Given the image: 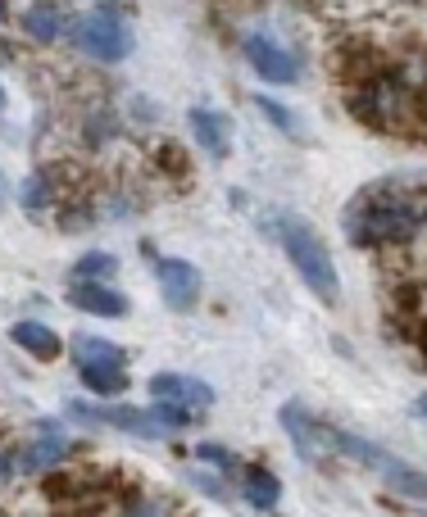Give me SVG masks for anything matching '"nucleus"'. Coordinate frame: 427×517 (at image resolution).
Here are the masks:
<instances>
[{
  "label": "nucleus",
  "instance_id": "1",
  "mask_svg": "<svg viewBox=\"0 0 427 517\" xmlns=\"http://www.w3.org/2000/svg\"><path fill=\"white\" fill-rule=\"evenodd\" d=\"M427 227V200L405 196L400 186L378 182L364 186L355 200L346 205V236L359 250H373V245H400L414 232Z\"/></svg>",
  "mask_w": 427,
  "mask_h": 517
},
{
  "label": "nucleus",
  "instance_id": "2",
  "mask_svg": "<svg viewBox=\"0 0 427 517\" xmlns=\"http://www.w3.org/2000/svg\"><path fill=\"white\" fill-rule=\"evenodd\" d=\"M273 236H278L282 254L291 259V268L300 273V282H305L323 304H337L341 300V277H337V264H332L323 236H318L314 227H309L305 218H296V214H278Z\"/></svg>",
  "mask_w": 427,
  "mask_h": 517
},
{
  "label": "nucleus",
  "instance_id": "3",
  "mask_svg": "<svg viewBox=\"0 0 427 517\" xmlns=\"http://www.w3.org/2000/svg\"><path fill=\"white\" fill-rule=\"evenodd\" d=\"M355 114L368 123L387 127V132H405L423 118V100H418V73H378L373 82L355 91Z\"/></svg>",
  "mask_w": 427,
  "mask_h": 517
},
{
  "label": "nucleus",
  "instance_id": "4",
  "mask_svg": "<svg viewBox=\"0 0 427 517\" xmlns=\"http://www.w3.org/2000/svg\"><path fill=\"white\" fill-rule=\"evenodd\" d=\"M323 431H328V440H332V449H337V454H346V459H355V463H364V468H373L391 490H396V495L427 504V472H418L414 463H405L400 454H391V449L373 445V440H364V436H350V431L328 427V422H323Z\"/></svg>",
  "mask_w": 427,
  "mask_h": 517
},
{
  "label": "nucleus",
  "instance_id": "5",
  "mask_svg": "<svg viewBox=\"0 0 427 517\" xmlns=\"http://www.w3.org/2000/svg\"><path fill=\"white\" fill-rule=\"evenodd\" d=\"M73 46L96 64H123L132 55V28L123 19V5H96L69 28Z\"/></svg>",
  "mask_w": 427,
  "mask_h": 517
},
{
  "label": "nucleus",
  "instance_id": "6",
  "mask_svg": "<svg viewBox=\"0 0 427 517\" xmlns=\"http://www.w3.org/2000/svg\"><path fill=\"white\" fill-rule=\"evenodd\" d=\"M69 418L82 422V427H119V431L141 436V440H159V436H164L155 409H132V404H96V409H91V404L73 400L69 404Z\"/></svg>",
  "mask_w": 427,
  "mask_h": 517
},
{
  "label": "nucleus",
  "instance_id": "7",
  "mask_svg": "<svg viewBox=\"0 0 427 517\" xmlns=\"http://www.w3.org/2000/svg\"><path fill=\"white\" fill-rule=\"evenodd\" d=\"M241 50H246L250 69H255L264 82H278V87H291V82L300 78V59L291 55V50L282 46L278 37H269V32H250V37L241 41Z\"/></svg>",
  "mask_w": 427,
  "mask_h": 517
},
{
  "label": "nucleus",
  "instance_id": "8",
  "mask_svg": "<svg viewBox=\"0 0 427 517\" xmlns=\"http://www.w3.org/2000/svg\"><path fill=\"white\" fill-rule=\"evenodd\" d=\"M282 427H287L291 449L300 454V463H318V468H323V463L337 454L332 440H328V431H323V422L309 418L300 404H287V409H282Z\"/></svg>",
  "mask_w": 427,
  "mask_h": 517
},
{
  "label": "nucleus",
  "instance_id": "9",
  "mask_svg": "<svg viewBox=\"0 0 427 517\" xmlns=\"http://www.w3.org/2000/svg\"><path fill=\"white\" fill-rule=\"evenodd\" d=\"M155 277H159V295L169 304L173 313H191L200 304V273L187 264V259H159L155 264Z\"/></svg>",
  "mask_w": 427,
  "mask_h": 517
},
{
  "label": "nucleus",
  "instance_id": "10",
  "mask_svg": "<svg viewBox=\"0 0 427 517\" xmlns=\"http://www.w3.org/2000/svg\"><path fill=\"white\" fill-rule=\"evenodd\" d=\"M41 436L32 440L28 449H23V472H50V468H60L64 459H69V449L73 440L60 431V422H37Z\"/></svg>",
  "mask_w": 427,
  "mask_h": 517
},
{
  "label": "nucleus",
  "instance_id": "11",
  "mask_svg": "<svg viewBox=\"0 0 427 517\" xmlns=\"http://www.w3.org/2000/svg\"><path fill=\"white\" fill-rule=\"evenodd\" d=\"M19 28H23V37H32L37 46H50V41L64 37L69 19H64V5H60V0H32L28 10H23Z\"/></svg>",
  "mask_w": 427,
  "mask_h": 517
},
{
  "label": "nucleus",
  "instance_id": "12",
  "mask_svg": "<svg viewBox=\"0 0 427 517\" xmlns=\"http://www.w3.org/2000/svg\"><path fill=\"white\" fill-rule=\"evenodd\" d=\"M69 304L91 313V318H123V313H128V300H123L119 291H110V282H73Z\"/></svg>",
  "mask_w": 427,
  "mask_h": 517
},
{
  "label": "nucleus",
  "instance_id": "13",
  "mask_svg": "<svg viewBox=\"0 0 427 517\" xmlns=\"http://www.w3.org/2000/svg\"><path fill=\"white\" fill-rule=\"evenodd\" d=\"M150 395H155V400L187 404V409H209V404H214V391H209L205 381L178 377V372H159V377H150Z\"/></svg>",
  "mask_w": 427,
  "mask_h": 517
},
{
  "label": "nucleus",
  "instance_id": "14",
  "mask_svg": "<svg viewBox=\"0 0 427 517\" xmlns=\"http://www.w3.org/2000/svg\"><path fill=\"white\" fill-rule=\"evenodd\" d=\"M187 123H191V137H196V146L205 150L209 159H228V146H232L228 118L214 114V109H191Z\"/></svg>",
  "mask_w": 427,
  "mask_h": 517
},
{
  "label": "nucleus",
  "instance_id": "15",
  "mask_svg": "<svg viewBox=\"0 0 427 517\" xmlns=\"http://www.w3.org/2000/svg\"><path fill=\"white\" fill-rule=\"evenodd\" d=\"M69 354L78 368H123V363H128V350H123V345L105 341V336H91V332L73 336Z\"/></svg>",
  "mask_w": 427,
  "mask_h": 517
},
{
  "label": "nucleus",
  "instance_id": "16",
  "mask_svg": "<svg viewBox=\"0 0 427 517\" xmlns=\"http://www.w3.org/2000/svg\"><path fill=\"white\" fill-rule=\"evenodd\" d=\"M10 336H14V345H23V350L32 354V359H41V363L60 359V336L50 332L46 322L23 318V322H14V327H10Z\"/></svg>",
  "mask_w": 427,
  "mask_h": 517
},
{
  "label": "nucleus",
  "instance_id": "17",
  "mask_svg": "<svg viewBox=\"0 0 427 517\" xmlns=\"http://www.w3.org/2000/svg\"><path fill=\"white\" fill-rule=\"evenodd\" d=\"M241 495H246V504L255 508V513H278L282 481L273 477V472H264V468H246V477H241Z\"/></svg>",
  "mask_w": 427,
  "mask_h": 517
},
{
  "label": "nucleus",
  "instance_id": "18",
  "mask_svg": "<svg viewBox=\"0 0 427 517\" xmlns=\"http://www.w3.org/2000/svg\"><path fill=\"white\" fill-rule=\"evenodd\" d=\"M78 377L91 395H100V400H114V395H123L132 386L123 368H78Z\"/></svg>",
  "mask_w": 427,
  "mask_h": 517
},
{
  "label": "nucleus",
  "instance_id": "19",
  "mask_svg": "<svg viewBox=\"0 0 427 517\" xmlns=\"http://www.w3.org/2000/svg\"><path fill=\"white\" fill-rule=\"evenodd\" d=\"M119 273V259L114 254H82L78 264H73V282H110Z\"/></svg>",
  "mask_w": 427,
  "mask_h": 517
},
{
  "label": "nucleus",
  "instance_id": "20",
  "mask_svg": "<svg viewBox=\"0 0 427 517\" xmlns=\"http://www.w3.org/2000/svg\"><path fill=\"white\" fill-rule=\"evenodd\" d=\"M255 109L264 118H269L273 127H278V132H287V137H300V123H296V114H291L287 105H278V100L273 96H255Z\"/></svg>",
  "mask_w": 427,
  "mask_h": 517
},
{
  "label": "nucleus",
  "instance_id": "21",
  "mask_svg": "<svg viewBox=\"0 0 427 517\" xmlns=\"http://www.w3.org/2000/svg\"><path fill=\"white\" fill-rule=\"evenodd\" d=\"M150 409H155V418H159V427H164V431H182V427H191V422H196V409H187V404H173V400H155Z\"/></svg>",
  "mask_w": 427,
  "mask_h": 517
},
{
  "label": "nucleus",
  "instance_id": "22",
  "mask_svg": "<svg viewBox=\"0 0 427 517\" xmlns=\"http://www.w3.org/2000/svg\"><path fill=\"white\" fill-rule=\"evenodd\" d=\"M55 200V191H50V182L46 177H28V182L19 186V205L28 209V214H41V209Z\"/></svg>",
  "mask_w": 427,
  "mask_h": 517
},
{
  "label": "nucleus",
  "instance_id": "23",
  "mask_svg": "<svg viewBox=\"0 0 427 517\" xmlns=\"http://www.w3.org/2000/svg\"><path fill=\"white\" fill-rule=\"evenodd\" d=\"M196 454H200V463H214V468H223V472H237V468H241L237 454H228L223 445H200Z\"/></svg>",
  "mask_w": 427,
  "mask_h": 517
},
{
  "label": "nucleus",
  "instance_id": "24",
  "mask_svg": "<svg viewBox=\"0 0 427 517\" xmlns=\"http://www.w3.org/2000/svg\"><path fill=\"white\" fill-rule=\"evenodd\" d=\"M191 481H196V486L205 490V495H214V499H228V490H223L214 477H205V472H191Z\"/></svg>",
  "mask_w": 427,
  "mask_h": 517
},
{
  "label": "nucleus",
  "instance_id": "25",
  "mask_svg": "<svg viewBox=\"0 0 427 517\" xmlns=\"http://www.w3.org/2000/svg\"><path fill=\"white\" fill-rule=\"evenodd\" d=\"M414 418L427 422V395H418V400H414Z\"/></svg>",
  "mask_w": 427,
  "mask_h": 517
}]
</instances>
